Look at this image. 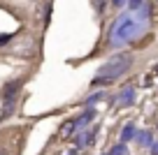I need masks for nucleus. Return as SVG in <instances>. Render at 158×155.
Segmentation results:
<instances>
[{
  "label": "nucleus",
  "mask_w": 158,
  "mask_h": 155,
  "mask_svg": "<svg viewBox=\"0 0 158 155\" xmlns=\"http://www.w3.org/2000/svg\"><path fill=\"white\" fill-rule=\"evenodd\" d=\"M149 19H151V7L147 2H142L135 12L118 14V19L109 28V46L118 49V46H123L126 42H133L139 33H144Z\"/></svg>",
  "instance_id": "obj_1"
},
{
  "label": "nucleus",
  "mask_w": 158,
  "mask_h": 155,
  "mask_svg": "<svg viewBox=\"0 0 158 155\" xmlns=\"http://www.w3.org/2000/svg\"><path fill=\"white\" fill-rule=\"evenodd\" d=\"M133 54H116L114 58H109L102 67L95 72L93 83H109V81H116L118 77H123L130 67H133Z\"/></svg>",
  "instance_id": "obj_2"
},
{
  "label": "nucleus",
  "mask_w": 158,
  "mask_h": 155,
  "mask_svg": "<svg viewBox=\"0 0 158 155\" xmlns=\"http://www.w3.org/2000/svg\"><path fill=\"white\" fill-rule=\"evenodd\" d=\"M95 141V130L93 127H84V130L77 132V144L79 146H93Z\"/></svg>",
  "instance_id": "obj_3"
},
{
  "label": "nucleus",
  "mask_w": 158,
  "mask_h": 155,
  "mask_svg": "<svg viewBox=\"0 0 158 155\" xmlns=\"http://www.w3.org/2000/svg\"><path fill=\"white\" fill-rule=\"evenodd\" d=\"M135 104V88L128 86L118 93V107H133Z\"/></svg>",
  "instance_id": "obj_4"
},
{
  "label": "nucleus",
  "mask_w": 158,
  "mask_h": 155,
  "mask_svg": "<svg viewBox=\"0 0 158 155\" xmlns=\"http://www.w3.org/2000/svg\"><path fill=\"white\" fill-rule=\"evenodd\" d=\"M93 118H95V109L89 107L79 118H74V127H77V130H84V127H89V123L93 121Z\"/></svg>",
  "instance_id": "obj_5"
},
{
  "label": "nucleus",
  "mask_w": 158,
  "mask_h": 155,
  "mask_svg": "<svg viewBox=\"0 0 158 155\" xmlns=\"http://www.w3.org/2000/svg\"><path fill=\"white\" fill-rule=\"evenodd\" d=\"M135 137H137V132H135V125H133V123H128V125L121 130V141H123V144H128V141L135 139Z\"/></svg>",
  "instance_id": "obj_6"
},
{
  "label": "nucleus",
  "mask_w": 158,
  "mask_h": 155,
  "mask_svg": "<svg viewBox=\"0 0 158 155\" xmlns=\"http://www.w3.org/2000/svg\"><path fill=\"white\" fill-rule=\"evenodd\" d=\"M137 144H139V146H151V144H153L151 132H139V134H137Z\"/></svg>",
  "instance_id": "obj_7"
},
{
  "label": "nucleus",
  "mask_w": 158,
  "mask_h": 155,
  "mask_svg": "<svg viewBox=\"0 0 158 155\" xmlns=\"http://www.w3.org/2000/svg\"><path fill=\"white\" fill-rule=\"evenodd\" d=\"M109 155H128V146L121 141L118 146H114V148H112V153H109Z\"/></svg>",
  "instance_id": "obj_8"
},
{
  "label": "nucleus",
  "mask_w": 158,
  "mask_h": 155,
  "mask_svg": "<svg viewBox=\"0 0 158 155\" xmlns=\"http://www.w3.org/2000/svg\"><path fill=\"white\" fill-rule=\"evenodd\" d=\"M142 2H144V0H128V10H130V12H135L139 5H142Z\"/></svg>",
  "instance_id": "obj_9"
},
{
  "label": "nucleus",
  "mask_w": 158,
  "mask_h": 155,
  "mask_svg": "<svg viewBox=\"0 0 158 155\" xmlns=\"http://www.w3.org/2000/svg\"><path fill=\"white\" fill-rule=\"evenodd\" d=\"M10 39H12V33H2V35H0V46H2V44H7Z\"/></svg>",
  "instance_id": "obj_10"
},
{
  "label": "nucleus",
  "mask_w": 158,
  "mask_h": 155,
  "mask_svg": "<svg viewBox=\"0 0 158 155\" xmlns=\"http://www.w3.org/2000/svg\"><path fill=\"white\" fill-rule=\"evenodd\" d=\"M126 2H128V0H112V5H114V7H123Z\"/></svg>",
  "instance_id": "obj_11"
},
{
  "label": "nucleus",
  "mask_w": 158,
  "mask_h": 155,
  "mask_svg": "<svg viewBox=\"0 0 158 155\" xmlns=\"http://www.w3.org/2000/svg\"><path fill=\"white\" fill-rule=\"evenodd\" d=\"M151 155H158V141H153V144H151Z\"/></svg>",
  "instance_id": "obj_12"
},
{
  "label": "nucleus",
  "mask_w": 158,
  "mask_h": 155,
  "mask_svg": "<svg viewBox=\"0 0 158 155\" xmlns=\"http://www.w3.org/2000/svg\"><path fill=\"white\" fill-rule=\"evenodd\" d=\"M68 155H77V150H70V153H68Z\"/></svg>",
  "instance_id": "obj_13"
},
{
  "label": "nucleus",
  "mask_w": 158,
  "mask_h": 155,
  "mask_svg": "<svg viewBox=\"0 0 158 155\" xmlns=\"http://www.w3.org/2000/svg\"><path fill=\"white\" fill-rule=\"evenodd\" d=\"M0 155H5V153H2V150H0Z\"/></svg>",
  "instance_id": "obj_14"
},
{
  "label": "nucleus",
  "mask_w": 158,
  "mask_h": 155,
  "mask_svg": "<svg viewBox=\"0 0 158 155\" xmlns=\"http://www.w3.org/2000/svg\"><path fill=\"white\" fill-rule=\"evenodd\" d=\"M107 155H109V153H107Z\"/></svg>",
  "instance_id": "obj_15"
}]
</instances>
